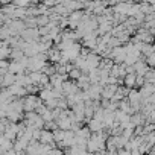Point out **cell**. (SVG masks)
I'll return each instance as SVG.
<instances>
[{
    "label": "cell",
    "mask_w": 155,
    "mask_h": 155,
    "mask_svg": "<svg viewBox=\"0 0 155 155\" xmlns=\"http://www.w3.org/2000/svg\"><path fill=\"white\" fill-rule=\"evenodd\" d=\"M29 0H15V6H26Z\"/></svg>",
    "instance_id": "6da1fadb"
}]
</instances>
